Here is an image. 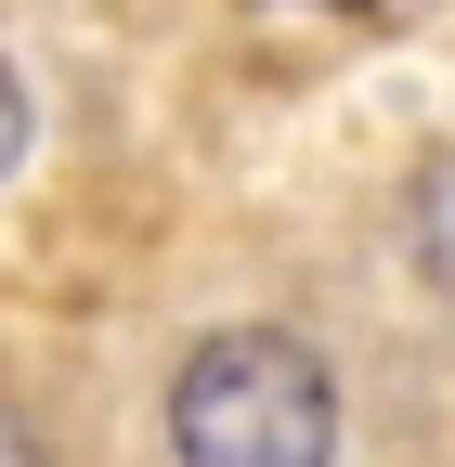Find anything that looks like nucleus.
<instances>
[{
  "instance_id": "obj_1",
  "label": "nucleus",
  "mask_w": 455,
  "mask_h": 467,
  "mask_svg": "<svg viewBox=\"0 0 455 467\" xmlns=\"http://www.w3.org/2000/svg\"><path fill=\"white\" fill-rule=\"evenodd\" d=\"M169 441H183V467H325L338 454V377L300 337L235 325L169 377Z\"/></svg>"
},
{
  "instance_id": "obj_2",
  "label": "nucleus",
  "mask_w": 455,
  "mask_h": 467,
  "mask_svg": "<svg viewBox=\"0 0 455 467\" xmlns=\"http://www.w3.org/2000/svg\"><path fill=\"white\" fill-rule=\"evenodd\" d=\"M404 234H417V273L455 299V156H429V169H417V195H404Z\"/></svg>"
},
{
  "instance_id": "obj_3",
  "label": "nucleus",
  "mask_w": 455,
  "mask_h": 467,
  "mask_svg": "<svg viewBox=\"0 0 455 467\" xmlns=\"http://www.w3.org/2000/svg\"><path fill=\"white\" fill-rule=\"evenodd\" d=\"M0 467H52V454H39V416H26V402H0Z\"/></svg>"
},
{
  "instance_id": "obj_4",
  "label": "nucleus",
  "mask_w": 455,
  "mask_h": 467,
  "mask_svg": "<svg viewBox=\"0 0 455 467\" xmlns=\"http://www.w3.org/2000/svg\"><path fill=\"white\" fill-rule=\"evenodd\" d=\"M26 156V91H14V66H0V169Z\"/></svg>"
},
{
  "instance_id": "obj_5",
  "label": "nucleus",
  "mask_w": 455,
  "mask_h": 467,
  "mask_svg": "<svg viewBox=\"0 0 455 467\" xmlns=\"http://www.w3.org/2000/svg\"><path fill=\"white\" fill-rule=\"evenodd\" d=\"M325 14H377V0H325Z\"/></svg>"
}]
</instances>
